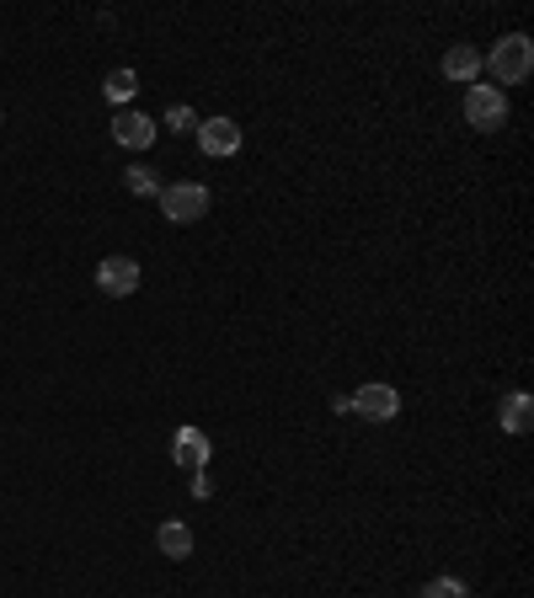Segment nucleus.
<instances>
[{
    "label": "nucleus",
    "instance_id": "obj_3",
    "mask_svg": "<svg viewBox=\"0 0 534 598\" xmlns=\"http://www.w3.org/2000/svg\"><path fill=\"white\" fill-rule=\"evenodd\" d=\"M466 118H470V129L497 133L503 124H508V97H503L497 86H470L466 91Z\"/></svg>",
    "mask_w": 534,
    "mask_h": 598
},
{
    "label": "nucleus",
    "instance_id": "obj_16",
    "mask_svg": "<svg viewBox=\"0 0 534 598\" xmlns=\"http://www.w3.org/2000/svg\"><path fill=\"white\" fill-rule=\"evenodd\" d=\"M208 492H214V481H208L203 470H193V497H208Z\"/></svg>",
    "mask_w": 534,
    "mask_h": 598
},
{
    "label": "nucleus",
    "instance_id": "obj_6",
    "mask_svg": "<svg viewBox=\"0 0 534 598\" xmlns=\"http://www.w3.org/2000/svg\"><path fill=\"white\" fill-rule=\"evenodd\" d=\"M171 460H177L182 470H208V460H214L208 433H203V428H177V438H171Z\"/></svg>",
    "mask_w": 534,
    "mask_h": 598
},
{
    "label": "nucleus",
    "instance_id": "obj_4",
    "mask_svg": "<svg viewBox=\"0 0 534 598\" xmlns=\"http://www.w3.org/2000/svg\"><path fill=\"white\" fill-rule=\"evenodd\" d=\"M97 289H102L107 300H129L134 289H139V263H134V257H102Z\"/></svg>",
    "mask_w": 534,
    "mask_h": 598
},
{
    "label": "nucleus",
    "instance_id": "obj_13",
    "mask_svg": "<svg viewBox=\"0 0 534 598\" xmlns=\"http://www.w3.org/2000/svg\"><path fill=\"white\" fill-rule=\"evenodd\" d=\"M124 188L139 193V199H161V182L150 177V166H129V171H124Z\"/></svg>",
    "mask_w": 534,
    "mask_h": 598
},
{
    "label": "nucleus",
    "instance_id": "obj_9",
    "mask_svg": "<svg viewBox=\"0 0 534 598\" xmlns=\"http://www.w3.org/2000/svg\"><path fill=\"white\" fill-rule=\"evenodd\" d=\"M497 422H503V433H513V438H524L534 428V400L524 391H513V396H503L497 406Z\"/></svg>",
    "mask_w": 534,
    "mask_h": 598
},
{
    "label": "nucleus",
    "instance_id": "obj_10",
    "mask_svg": "<svg viewBox=\"0 0 534 598\" xmlns=\"http://www.w3.org/2000/svg\"><path fill=\"white\" fill-rule=\"evenodd\" d=\"M155 545H161V556H171V561H188V556H193V530L171 519V524H161V530H155Z\"/></svg>",
    "mask_w": 534,
    "mask_h": 598
},
{
    "label": "nucleus",
    "instance_id": "obj_12",
    "mask_svg": "<svg viewBox=\"0 0 534 598\" xmlns=\"http://www.w3.org/2000/svg\"><path fill=\"white\" fill-rule=\"evenodd\" d=\"M134 91H139V80H134V69H113L107 80H102V97L113 102V107H129Z\"/></svg>",
    "mask_w": 534,
    "mask_h": 598
},
{
    "label": "nucleus",
    "instance_id": "obj_7",
    "mask_svg": "<svg viewBox=\"0 0 534 598\" xmlns=\"http://www.w3.org/2000/svg\"><path fill=\"white\" fill-rule=\"evenodd\" d=\"M199 150L203 155H236L241 150V124L236 118H199Z\"/></svg>",
    "mask_w": 534,
    "mask_h": 598
},
{
    "label": "nucleus",
    "instance_id": "obj_11",
    "mask_svg": "<svg viewBox=\"0 0 534 598\" xmlns=\"http://www.w3.org/2000/svg\"><path fill=\"white\" fill-rule=\"evenodd\" d=\"M444 75H449V80H460V86H470V80L481 75V54L466 49V43H455V49L444 54Z\"/></svg>",
    "mask_w": 534,
    "mask_h": 598
},
{
    "label": "nucleus",
    "instance_id": "obj_5",
    "mask_svg": "<svg viewBox=\"0 0 534 598\" xmlns=\"http://www.w3.org/2000/svg\"><path fill=\"white\" fill-rule=\"evenodd\" d=\"M347 400H353V411H358V417H369V422H391V417L400 411L396 385H358Z\"/></svg>",
    "mask_w": 534,
    "mask_h": 598
},
{
    "label": "nucleus",
    "instance_id": "obj_8",
    "mask_svg": "<svg viewBox=\"0 0 534 598\" xmlns=\"http://www.w3.org/2000/svg\"><path fill=\"white\" fill-rule=\"evenodd\" d=\"M113 139H118L124 150H144V144H155V118H144V113H134V107H118V113H113Z\"/></svg>",
    "mask_w": 534,
    "mask_h": 598
},
{
    "label": "nucleus",
    "instance_id": "obj_2",
    "mask_svg": "<svg viewBox=\"0 0 534 598\" xmlns=\"http://www.w3.org/2000/svg\"><path fill=\"white\" fill-rule=\"evenodd\" d=\"M161 214L171 225H193V219L208 214V188L203 182H171V188H161Z\"/></svg>",
    "mask_w": 534,
    "mask_h": 598
},
{
    "label": "nucleus",
    "instance_id": "obj_1",
    "mask_svg": "<svg viewBox=\"0 0 534 598\" xmlns=\"http://www.w3.org/2000/svg\"><path fill=\"white\" fill-rule=\"evenodd\" d=\"M481 65L492 69L497 91H503V86H519V80H530V69H534V43L524 38V33H508Z\"/></svg>",
    "mask_w": 534,
    "mask_h": 598
},
{
    "label": "nucleus",
    "instance_id": "obj_14",
    "mask_svg": "<svg viewBox=\"0 0 534 598\" xmlns=\"http://www.w3.org/2000/svg\"><path fill=\"white\" fill-rule=\"evenodd\" d=\"M422 598H470V588L460 577H433V583L422 588Z\"/></svg>",
    "mask_w": 534,
    "mask_h": 598
},
{
    "label": "nucleus",
    "instance_id": "obj_15",
    "mask_svg": "<svg viewBox=\"0 0 534 598\" xmlns=\"http://www.w3.org/2000/svg\"><path fill=\"white\" fill-rule=\"evenodd\" d=\"M166 129H177V133H199V113H193V107H171V113H166Z\"/></svg>",
    "mask_w": 534,
    "mask_h": 598
}]
</instances>
